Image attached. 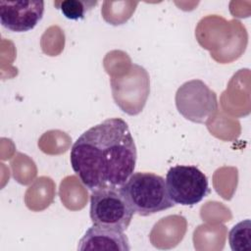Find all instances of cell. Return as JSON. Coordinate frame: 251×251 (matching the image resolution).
<instances>
[{"label": "cell", "mask_w": 251, "mask_h": 251, "mask_svg": "<svg viewBox=\"0 0 251 251\" xmlns=\"http://www.w3.org/2000/svg\"><path fill=\"white\" fill-rule=\"evenodd\" d=\"M44 1L19 0L0 1V22L7 29L25 32L32 29L42 19Z\"/></svg>", "instance_id": "6"}, {"label": "cell", "mask_w": 251, "mask_h": 251, "mask_svg": "<svg viewBox=\"0 0 251 251\" xmlns=\"http://www.w3.org/2000/svg\"><path fill=\"white\" fill-rule=\"evenodd\" d=\"M165 180L170 198L175 204L193 206L210 193L207 176L195 166L172 167Z\"/></svg>", "instance_id": "4"}, {"label": "cell", "mask_w": 251, "mask_h": 251, "mask_svg": "<svg viewBox=\"0 0 251 251\" xmlns=\"http://www.w3.org/2000/svg\"><path fill=\"white\" fill-rule=\"evenodd\" d=\"M77 250L129 251L130 247L128 238L124 231L112 227L93 225L79 239Z\"/></svg>", "instance_id": "7"}, {"label": "cell", "mask_w": 251, "mask_h": 251, "mask_svg": "<svg viewBox=\"0 0 251 251\" xmlns=\"http://www.w3.org/2000/svg\"><path fill=\"white\" fill-rule=\"evenodd\" d=\"M97 1L89 0H65V1H55L54 5L61 10L62 14L69 20H81L84 15L90 11Z\"/></svg>", "instance_id": "9"}, {"label": "cell", "mask_w": 251, "mask_h": 251, "mask_svg": "<svg viewBox=\"0 0 251 251\" xmlns=\"http://www.w3.org/2000/svg\"><path fill=\"white\" fill-rule=\"evenodd\" d=\"M90 219L93 225L125 231L134 211L121 186H105L92 190L90 195Z\"/></svg>", "instance_id": "3"}, {"label": "cell", "mask_w": 251, "mask_h": 251, "mask_svg": "<svg viewBox=\"0 0 251 251\" xmlns=\"http://www.w3.org/2000/svg\"><path fill=\"white\" fill-rule=\"evenodd\" d=\"M176 105L186 120L197 124H206L218 110L216 93L200 79L188 80L178 87Z\"/></svg>", "instance_id": "5"}, {"label": "cell", "mask_w": 251, "mask_h": 251, "mask_svg": "<svg viewBox=\"0 0 251 251\" xmlns=\"http://www.w3.org/2000/svg\"><path fill=\"white\" fill-rule=\"evenodd\" d=\"M228 242L232 251L251 250V222L249 219L239 222L229 230Z\"/></svg>", "instance_id": "8"}, {"label": "cell", "mask_w": 251, "mask_h": 251, "mask_svg": "<svg viewBox=\"0 0 251 251\" xmlns=\"http://www.w3.org/2000/svg\"><path fill=\"white\" fill-rule=\"evenodd\" d=\"M137 151L127 124L110 118L91 126L75 141L70 162L89 190L121 186L134 173Z\"/></svg>", "instance_id": "1"}, {"label": "cell", "mask_w": 251, "mask_h": 251, "mask_svg": "<svg viewBox=\"0 0 251 251\" xmlns=\"http://www.w3.org/2000/svg\"><path fill=\"white\" fill-rule=\"evenodd\" d=\"M121 189L134 213L142 217H147L175 206L168 193L165 178L153 173H133L121 185Z\"/></svg>", "instance_id": "2"}]
</instances>
